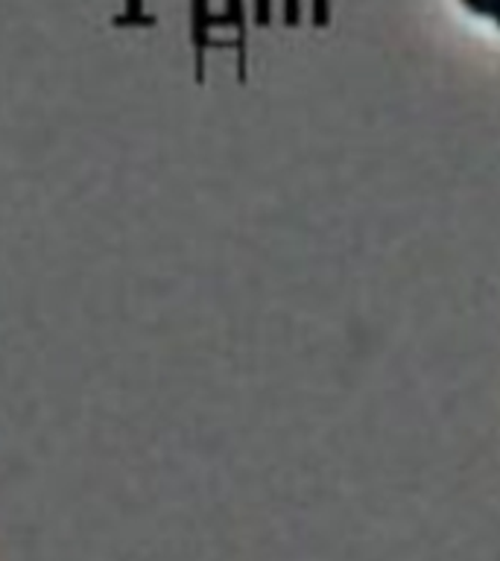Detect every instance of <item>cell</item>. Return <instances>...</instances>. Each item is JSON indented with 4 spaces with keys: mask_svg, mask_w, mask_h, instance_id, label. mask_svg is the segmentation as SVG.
Masks as SVG:
<instances>
[{
    "mask_svg": "<svg viewBox=\"0 0 500 561\" xmlns=\"http://www.w3.org/2000/svg\"><path fill=\"white\" fill-rule=\"evenodd\" d=\"M468 12H474V15L480 18H491V12H495V7H498V0H459Z\"/></svg>",
    "mask_w": 500,
    "mask_h": 561,
    "instance_id": "cell-1",
    "label": "cell"
},
{
    "mask_svg": "<svg viewBox=\"0 0 500 561\" xmlns=\"http://www.w3.org/2000/svg\"><path fill=\"white\" fill-rule=\"evenodd\" d=\"M491 21L500 26V0H498V7H495V12H491Z\"/></svg>",
    "mask_w": 500,
    "mask_h": 561,
    "instance_id": "cell-2",
    "label": "cell"
}]
</instances>
